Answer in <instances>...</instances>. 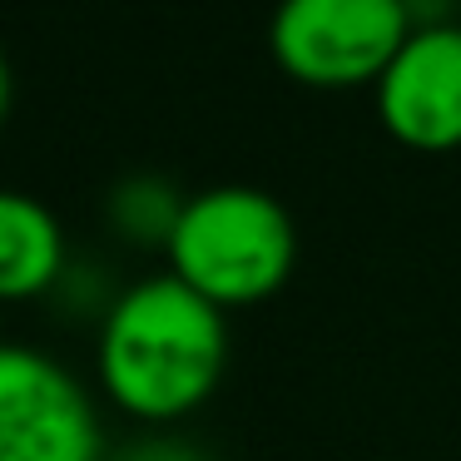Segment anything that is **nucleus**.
Returning a JSON list of instances; mask_svg holds the SVG:
<instances>
[{"label":"nucleus","instance_id":"obj_1","mask_svg":"<svg viewBox=\"0 0 461 461\" xmlns=\"http://www.w3.org/2000/svg\"><path fill=\"white\" fill-rule=\"evenodd\" d=\"M100 387L124 417L174 427L219 392L229 367L223 308L174 273L140 278L110 303L95 342Z\"/></svg>","mask_w":461,"mask_h":461},{"label":"nucleus","instance_id":"obj_2","mask_svg":"<svg viewBox=\"0 0 461 461\" xmlns=\"http://www.w3.org/2000/svg\"><path fill=\"white\" fill-rule=\"evenodd\" d=\"M169 273L213 308H253L288 288L298 263L293 213L249 184H219L194 199L169 233Z\"/></svg>","mask_w":461,"mask_h":461},{"label":"nucleus","instance_id":"obj_3","mask_svg":"<svg viewBox=\"0 0 461 461\" xmlns=\"http://www.w3.org/2000/svg\"><path fill=\"white\" fill-rule=\"evenodd\" d=\"M407 35L411 21L402 0H278L268 55L308 90H357L382 80Z\"/></svg>","mask_w":461,"mask_h":461},{"label":"nucleus","instance_id":"obj_4","mask_svg":"<svg viewBox=\"0 0 461 461\" xmlns=\"http://www.w3.org/2000/svg\"><path fill=\"white\" fill-rule=\"evenodd\" d=\"M100 417L65 362L0 342V461H100Z\"/></svg>","mask_w":461,"mask_h":461},{"label":"nucleus","instance_id":"obj_5","mask_svg":"<svg viewBox=\"0 0 461 461\" xmlns=\"http://www.w3.org/2000/svg\"><path fill=\"white\" fill-rule=\"evenodd\" d=\"M377 90V120L402 149H461V25L411 31Z\"/></svg>","mask_w":461,"mask_h":461},{"label":"nucleus","instance_id":"obj_6","mask_svg":"<svg viewBox=\"0 0 461 461\" xmlns=\"http://www.w3.org/2000/svg\"><path fill=\"white\" fill-rule=\"evenodd\" d=\"M65 278V229L41 199L0 189V303H31Z\"/></svg>","mask_w":461,"mask_h":461},{"label":"nucleus","instance_id":"obj_7","mask_svg":"<svg viewBox=\"0 0 461 461\" xmlns=\"http://www.w3.org/2000/svg\"><path fill=\"white\" fill-rule=\"evenodd\" d=\"M110 229L130 243H154V249H169V233L184 213V199L174 194V184L154 179V174H134L120 179L110 194Z\"/></svg>","mask_w":461,"mask_h":461},{"label":"nucleus","instance_id":"obj_8","mask_svg":"<svg viewBox=\"0 0 461 461\" xmlns=\"http://www.w3.org/2000/svg\"><path fill=\"white\" fill-rule=\"evenodd\" d=\"M402 5H407L411 31H431V25H456V21H451L456 0H402Z\"/></svg>","mask_w":461,"mask_h":461},{"label":"nucleus","instance_id":"obj_9","mask_svg":"<svg viewBox=\"0 0 461 461\" xmlns=\"http://www.w3.org/2000/svg\"><path fill=\"white\" fill-rule=\"evenodd\" d=\"M124 461H203V456L189 447V441H174V437H164V441H144V447H134Z\"/></svg>","mask_w":461,"mask_h":461},{"label":"nucleus","instance_id":"obj_10","mask_svg":"<svg viewBox=\"0 0 461 461\" xmlns=\"http://www.w3.org/2000/svg\"><path fill=\"white\" fill-rule=\"evenodd\" d=\"M5 114H11V65L0 55V124H5Z\"/></svg>","mask_w":461,"mask_h":461},{"label":"nucleus","instance_id":"obj_11","mask_svg":"<svg viewBox=\"0 0 461 461\" xmlns=\"http://www.w3.org/2000/svg\"><path fill=\"white\" fill-rule=\"evenodd\" d=\"M100 461H124V456H100Z\"/></svg>","mask_w":461,"mask_h":461}]
</instances>
